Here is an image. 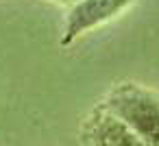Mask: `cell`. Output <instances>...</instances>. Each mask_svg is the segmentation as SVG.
<instances>
[{"label":"cell","instance_id":"obj_2","mask_svg":"<svg viewBox=\"0 0 159 146\" xmlns=\"http://www.w3.org/2000/svg\"><path fill=\"white\" fill-rule=\"evenodd\" d=\"M133 2L135 0H81V2H76L68 13L61 35V46H70L81 35L116 20Z\"/></svg>","mask_w":159,"mask_h":146},{"label":"cell","instance_id":"obj_1","mask_svg":"<svg viewBox=\"0 0 159 146\" xmlns=\"http://www.w3.org/2000/svg\"><path fill=\"white\" fill-rule=\"evenodd\" d=\"M146 146H159V94L142 83H118L100 103Z\"/></svg>","mask_w":159,"mask_h":146},{"label":"cell","instance_id":"obj_3","mask_svg":"<svg viewBox=\"0 0 159 146\" xmlns=\"http://www.w3.org/2000/svg\"><path fill=\"white\" fill-rule=\"evenodd\" d=\"M81 146H146L122 120H118L102 105H96L79 131Z\"/></svg>","mask_w":159,"mask_h":146},{"label":"cell","instance_id":"obj_4","mask_svg":"<svg viewBox=\"0 0 159 146\" xmlns=\"http://www.w3.org/2000/svg\"><path fill=\"white\" fill-rule=\"evenodd\" d=\"M55 2H61V5H76V2H81V0H55Z\"/></svg>","mask_w":159,"mask_h":146}]
</instances>
